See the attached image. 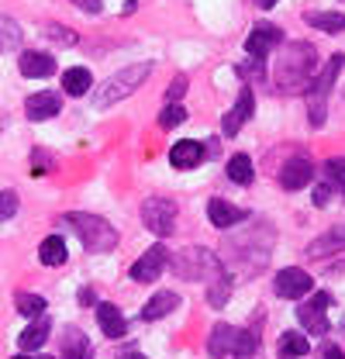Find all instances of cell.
Wrapping results in <instances>:
<instances>
[{"label": "cell", "mask_w": 345, "mask_h": 359, "mask_svg": "<svg viewBox=\"0 0 345 359\" xmlns=\"http://www.w3.org/2000/svg\"><path fill=\"white\" fill-rule=\"evenodd\" d=\"M318 66V52L311 42H287L276 55V69H273V87L280 93H301L307 90L311 76Z\"/></svg>", "instance_id": "6da1fadb"}, {"label": "cell", "mask_w": 345, "mask_h": 359, "mask_svg": "<svg viewBox=\"0 0 345 359\" xmlns=\"http://www.w3.org/2000/svg\"><path fill=\"white\" fill-rule=\"evenodd\" d=\"M62 222L73 224V231L80 235V242H83L86 252H111V249L118 245V231H114V224L107 222V218H100V215L69 211V215H62Z\"/></svg>", "instance_id": "7a4b0ae2"}, {"label": "cell", "mask_w": 345, "mask_h": 359, "mask_svg": "<svg viewBox=\"0 0 345 359\" xmlns=\"http://www.w3.org/2000/svg\"><path fill=\"white\" fill-rule=\"evenodd\" d=\"M149 73H152V62H135V66L118 69L114 76H107V80L97 87V93H93V104H97V107H111V104H118V100L131 97L135 90L149 80Z\"/></svg>", "instance_id": "3957f363"}, {"label": "cell", "mask_w": 345, "mask_h": 359, "mask_svg": "<svg viewBox=\"0 0 345 359\" xmlns=\"http://www.w3.org/2000/svg\"><path fill=\"white\" fill-rule=\"evenodd\" d=\"M170 263L183 280H211V276H217V273L224 269L221 256L211 252V249H204V245H190V249L176 252Z\"/></svg>", "instance_id": "277c9868"}, {"label": "cell", "mask_w": 345, "mask_h": 359, "mask_svg": "<svg viewBox=\"0 0 345 359\" xmlns=\"http://www.w3.org/2000/svg\"><path fill=\"white\" fill-rule=\"evenodd\" d=\"M342 66H345V55H332V62L314 76V83H307V90H304V93H307V104H311V125H314V128L325 125V104H328V93L335 87Z\"/></svg>", "instance_id": "5b68a950"}, {"label": "cell", "mask_w": 345, "mask_h": 359, "mask_svg": "<svg viewBox=\"0 0 345 359\" xmlns=\"http://www.w3.org/2000/svg\"><path fill=\"white\" fill-rule=\"evenodd\" d=\"M142 222L152 235H172L176 231V201L170 197H149L142 204Z\"/></svg>", "instance_id": "8992f818"}, {"label": "cell", "mask_w": 345, "mask_h": 359, "mask_svg": "<svg viewBox=\"0 0 345 359\" xmlns=\"http://www.w3.org/2000/svg\"><path fill=\"white\" fill-rule=\"evenodd\" d=\"M328 304H332V294H325V290H318L311 301H304L301 308H297V318H301L304 332L307 335H325L328 332Z\"/></svg>", "instance_id": "52a82bcc"}, {"label": "cell", "mask_w": 345, "mask_h": 359, "mask_svg": "<svg viewBox=\"0 0 345 359\" xmlns=\"http://www.w3.org/2000/svg\"><path fill=\"white\" fill-rule=\"evenodd\" d=\"M311 287H314V280L297 266L280 269L276 280H273V290H276V297H283V301H301L304 294H311Z\"/></svg>", "instance_id": "ba28073f"}, {"label": "cell", "mask_w": 345, "mask_h": 359, "mask_svg": "<svg viewBox=\"0 0 345 359\" xmlns=\"http://www.w3.org/2000/svg\"><path fill=\"white\" fill-rule=\"evenodd\" d=\"M170 263V252H166V245H152L145 256H138V263L131 266V280L135 283H152V280H159V273L163 266Z\"/></svg>", "instance_id": "9c48e42d"}, {"label": "cell", "mask_w": 345, "mask_h": 359, "mask_svg": "<svg viewBox=\"0 0 345 359\" xmlns=\"http://www.w3.org/2000/svg\"><path fill=\"white\" fill-rule=\"evenodd\" d=\"M280 42H283V32H280V28H273V25H256V28L249 32V39H245V52L262 62Z\"/></svg>", "instance_id": "30bf717a"}, {"label": "cell", "mask_w": 345, "mask_h": 359, "mask_svg": "<svg viewBox=\"0 0 345 359\" xmlns=\"http://www.w3.org/2000/svg\"><path fill=\"white\" fill-rule=\"evenodd\" d=\"M311 180H314V166H311V159H307V156H294V159H287V163H283V170H280V187H283V190H304Z\"/></svg>", "instance_id": "8fae6325"}, {"label": "cell", "mask_w": 345, "mask_h": 359, "mask_svg": "<svg viewBox=\"0 0 345 359\" xmlns=\"http://www.w3.org/2000/svg\"><path fill=\"white\" fill-rule=\"evenodd\" d=\"M252 111H256V97H252V90H242V93H238V100H235V107L224 114L221 132L228 135V138H231V135H238L242 132V125L252 118Z\"/></svg>", "instance_id": "7c38bea8"}, {"label": "cell", "mask_w": 345, "mask_h": 359, "mask_svg": "<svg viewBox=\"0 0 345 359\" xmlns=\"http://www.w3.org/2000/svg\"><path fill=\"white\" fill-rule=\"evenodd\" d=\"M59 111H62V100H59V93H52V90L32 93V97L25 100V114H28V121H48V118H55Z\"/></svg>", "instance_id": "4fadbf2b"}, {"label": "cell", "mask_w": 345, "mask_h": 359, "mask_svg": "<svg viewBox=\"0 0 345 359\" xmlns=\"http://www.w3.org/2000/svg\"><path fill=\"white\" fill-rule=\"evenodd\" d=\"M204 156H208V149L201 142H194V138H183V142H176L170 149V163L176 170H194V166L204 163Z\"/></svg>", "instance_id": "5bb4252c"}, {"label": "cell", "mask_w": 345, "mask_h": 359, "mask_svg": "<svg viewBox=\"0 0 345 359\" xmlns=\"http://www.w3.org/2000/svg\"><path fill=\"white\" fill-rule=\"evenodd\" d=\"M342 249H345V224H339V228L318 235V238L307 245V256H311V259H328V256H339Z\"/></svg>", "instance_id": "9a60e30c"}, {"label": "cell", "mask_w": 345, "mask_h": 359, "mask_svg": "<svg viewBox=\"0 0 345 359\" xmlns=\"http://www.w3.org/2000/svg\"><path fill=\"white\" fill-rule=\"evenodd\" d=\"M208 218H211L215 228H231V224L245 222L249 211H242V208H235V204H228V201L215 197V201H208Z\"/></svg>", "instance_id": "2e32d148"}, {"label": "cell", "mask_w": 345, "mask_h": 359, "mask_svg": "<svg viewBox=\"0 0 345 359\" xmlns=\"http://www.w3.org/2000/svg\"><path fill=\"white\" fill-rule=\"evenodd\" d=\"M97 325H100V332H104L107 339H121V335L128 332L125 314L118 311L114 304H97Z\"/></svg>", "instance_id": "e0dca14e"}, {"label": "cell", "mask_w": 345, "mask_h": 359, "mask_svg": "<svg viewBox=\"0 0 345 359\" xmlns=\"http://www.w3.org/2000/svg\"><path fill=\"white\" fill-rule=\"evenodd\" d=\"M48 332H52V321L45 318V314H39V318H32V325L21 332V349L25 353H35V349H42L45 342H48Z\"/></svg>", "instance_id": "ac0fdd59"}, {"label": "cell", "mask_w": 345, "mask_h": 359, "mask_svg": "<svg viewBox=\"0 0 345 359\" xmlns=\"http://www.w3.org/2000/svg\"><path fill=\"white\" fill-rule=\"evenodd\" d=\"M235 332L238 328H231V325H215L211 328V335H208V353L215 359H224V356H231V349H235Z\"/></svg>", "instance_id": "d6986e66"}, {"label": "cell", "mask_w": 345, "mask_h": 359, "mask_svg": "<svg viewBox=\"0 0 345 359\" xmlns=\"http://www.w3.org/2000/svg\"><path fill=\"white\" fill-rule=\"evenodd\" d=\"M62 359H93V346L80 328L62 332Z\"/></svg>", "instance_id": "ffe728a7"}, {"label": "cell", "mask_w": 345, "mask_h": 359, "mask_svg": "<svg viewBox=\"0 0 345 359\" xmlns=\"http://www.w3.org/2000/svg\"><path fill=\"white\" fill-rule=\"evenodd\" d=\"M21 73L32 76V80H45V76L55 73V59L45 55V52H25L21 55Z\"/></svg>", "instance_id": "44dd1931"}, {"label": "cell", "mask_w": 345, "mask_h": 359, "mask_svg": "<svg viewBox=\"0 0 345 359\" xmlns=\"http://www.w3.org/2000/svg\"><path fill=\"white\" fill-rule=\"evenodd\" d=\"M176 304H180V297H176L172 290H159V294L142 308V318H145V321H159V318H166L170 311H176Z\"/></svg>", "instance_id": "7402d4cb"}, {"label": "cell", "mask_w": 345, "mask_h": 359, "mask_svg": "<svg viewBox=\"0 0 345 359\" xmlns=\"http://www.w3.org/2000/svg\"><path fill=\"white\" fill-rule=\"evenodd\" d=\"M228 180L238 183V187H249V183L256 180V166H252V159H249L245 152H238V156L228 159Z\"/></svg>", "instance_id": "603a6c76"}, {"label": "cell", "mask_w": 345, "mask_h": 359, "mask_svg": "<svg viewBox=\"0 0 345 359\" xmlns=\"http://www.w3.org/2000/svg\"><path fill=\"white\" fill-rule=\"evenodd\" d=\"M228 297H231V276L221 269L217 276H211V280H208V304L221 311V308L228 304Z\"/></svg>", "instance_id": "cb8c5ba5"}, {"label": "cell", "mask_w": 345, "mask_h": 359, "mask_svg": "<svg viewBox=\"0 0 345 359\" xmlns=\"http://www.w3.org/2000/svg\"><path fill=\"white\" fill-rule=\"evenodd\" d=\"M90 87H93V76H90V69H83V66H73V69L62 73V90L66 93L83 97V93H90Z\"/></svg>", "instance_id": "d4e9b609"}, {"label": "cell", "mask_w": 345, "mask_h": 359, "mask_svg": "<svg viewBox=\"0 0 345 359\" xmlns=\"http://www.w3.org/2000/svg\"><path fill=\"white\" fill-rule=\"evenodd\" d=\"M311 349L304 332H283L280 335V359H304Z\"/></svg>", "instance_id": "484cf974"}, {"label": "cell", "mask_w": 345, "mask_h": 359, "mask_svg": "<svg viewBox=\"0 0 345 359\" xmlns=\"http://www.w3.org/2000/svg\"><path fill=\"white\" fill-rule=\"evenodd\" d=\"M66 242L59 238V235H48L42 245H39V259H42V266H62L66 263Z\"/></svg>", "instance_id": "4316f807"}, {"label": "cell", "mask_w": 345, "mask_h": 359, "mask_svg": "<svg viewBox=\"0 0 345 359\" xmlns=\"http://www.w3.org/2000/svg\"><path fill=\"white\" fill-rule=\"evenodd\" d=\"M307 25L311 28H318V32H345V14L339 11H314V14H307Z\"/></svg>", "instance_id": "83f0119b"}, {"label": "cell", "mask_w": 345, "mask_h": 359, "mask_svg": "<svg viewBox=\"0 0 345 359\" xmlns=\"http://www.w3.org/2000/svg\"><path fill=\"white\" fill-rule=\"evenodd\" d=\"M238 359L245 356H256L259 353V332L256 328H242V332H235V349H231Z\"/></svg>", "instance_id": "f1b7e54d"}, {"label": "cell", "mask_w": 345, "mask_h": 359, "mask_svg": "<svg viewBox=\"0 0 345 359\" xmlns=\"http://www.w3.org/2000/svg\"><path fill=\"white\" fill-rule=\"evenodd\" d=\"M18 314H25V318H39V314H45V297H39V294H18Z\"/></svg>", "instance_id": "f546056e"}, {"label": "cell", "mask_w": 345, "mask_h": 359, "mask_svg": "<svg viewBox=\"0 0 345 359\" xmlns=\"http://www.w3.org/2000/svg\"><path fill=\"white\" fill-rule=\"evenodd\" d=\"M325 183H332V190H342L345 197V159H328L325 163Z\"/></svg>", "instance_id": "4dcf8cb0"}, {"label": "cell", "mask_w": 345, "mask_h": 359, "mask_svg": "<svg viewBox=\"0 0 345 359\" xmlns=\"http://www.w3.org/2000/svg\"><path fill=\"white\" fill-rule=\"evenodd\" d=\"M21 45V28L11 21V18H0V48H18Z\"/></svg>", "instance_id": "1f68e13d"}, {"label": "cell", "mask_w": 345, "mask_h": 359, "mask_svg": "<svg viewBox=\"0 0 345 359\" xmlns=\"http://www.w3.org/2000/svg\"><path fill=\"white\" fill-rule=\"evenodd\" d=\"M183 121H187L183 104H166L163 114H159V125H163V128H176V125H183Z\"/></svg>", "instance_id": "d6a6232c"}, {"label": "cell", "mask_w": 345, "mask_h": 359, "mask_svg": "<svg viewBox=\"0 0 345 359\" xmlns=\"http://www.w3.org/2000/svg\"><path fill=\"white\" fill-rule=\"evenodd\" d=\"M45 39L62 42V45H76V32H69V28H62V25H45Z\"/></svg>", "instance_id": "836d02e7"}, {"label": "cell", "mask_w": 345, "mask_h": 359, "mask_svg": "<svg viewBox=\"0 0 345 359\" xmlns=\"http://www.w3.org/2000/svg\"><path fill=\"white\" fill-rule=\"evenodd\" d=\"M18 215V194L14 190H0V222Z\"/></svg>", "instance_id": "e575fe53"}, {"label": "cell", "mask_w": 345, "mask_h": 359, "mask_svg": "<svg viewBox=\"0 0 345 359\" xmlns=\"http://www.w3.org/2000/svg\"><path fill=\"white\" fill-rule=\"evenodd\" d=\"M332 194H335V190H332V183H318V187H314V204H318V208H328Z\"/></svg>", "instance_id": "d590c367"}, {"label": "cell", "mask_w": 345, "mask_h": 359, "mask_svg": "<svg viewBox=\"0 0 345 359\" xmlns=\"http://www.w3.org/2000/svg\"><path fill=\"white\" fill-rule=\"evenodd\" d=\"M183 90H187V76H176V80H172V87H170V93H166V100H170V104H180Z\"/></svg>", "instance_id": "8d00e7d4"}, {"label": "cell", "mask_w": 345, "mask_h": 359, "mask_svg": "<svg viewBox=\"0 0 345 359\" xmlns=\"http://www.w3.org/2000/svg\"><path fill=\"white\" fill-rule=\"evenodd\" d=\"M318 359H345L342 346H332V342H325L321 349H318Z\"/></svg>", "instance_id": "74e56055"}, {"label": "cell", "mask_w": 345, "mask_h": 359, "mask_svg": "<svg viewBox=\"0 0 345 359\" xmlns=\"http://www.w3.org/2000/svg\"><path fill=\"white\" fill-rule=\"evenodd\" d=\"M80 11H86V14H97L100 11V0H73Z\"/></svg>", "instance_id": "f35d334b"}, {"label": "cell", "mask_w": 345, "mask_h": 359, "mask_svg": "<svg viewBox=\"0 0 345 359\" xmlns=\"http://www.w3.org/2000/svg\"><path fill=\"white\" fill-rule=\"evenodd\" d=\"M118 359H145V356H142L138 349H125V353H121V356H118Z\"/></svg>", "instance_id": "ab89813d"}, {"label": "cell", "mask_w": 345, "mask_h": 359, "mask_svg": "<svg viewBox=\"0 0 345 359\" xmlns=\"http://www.w3.org/2000/svg\"><path fill=\"white\" fill-rule=\"evenodd\" d=\"M80 304H93V290H80Z\"/></svg>", "instance_id": "60d3db41"}, {"label": "cell", "mask_w": 345, "mask_h": 359, "mask_svg": "<svg viewBox=\"0 0 345 359\" xmlns=\"http://www.w3.org/2000/svg\"><path fill=\"white\" fill-rule=\"evenodd\" d=\"M259 4H262V7H276V0H259Z\"/></svg>", "instance_id": "b9f144b4"}, {"label": "cell", "mask_w": 345, "mask_h": 359, "mask_svg": "<svg viewBox=\"0 0 345 359\" xmlns=\"http://www.w3.org/2000/svg\"><path fill=\"white\" fill-rule=\"evenodd\" d=\"M245 359H259V353H256V356H245Z\"/></svg>", "instance_id": "7bdbcfd3"}, {"label": "cell", "mask_w": 345, "mask_h": 359, "mask_svg": "<svg viewBox=\"0 0 345 359\" xmlns=\"http://www.w3.org/2000/svg\"><path fill=\"white\" fill-rule=\"evenodd\" d=\"M14 359H28V356H14Z\"/></svg>", "instance_id": "ee69618b"}]
</instances>
